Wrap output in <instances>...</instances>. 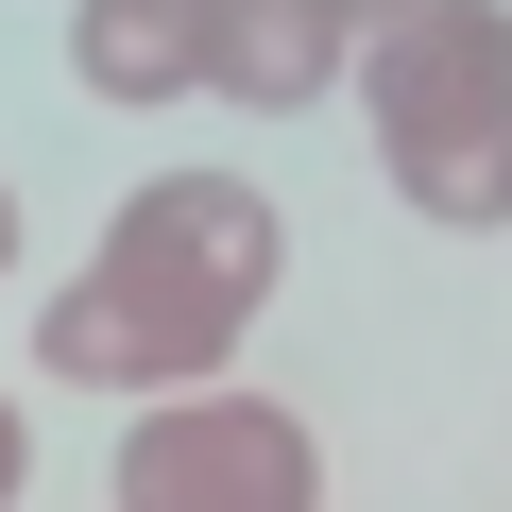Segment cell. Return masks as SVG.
I'll use <instances>...</instances> for the list:
<instances>
[{"label": "cell", "mask_w": 512, "mask_h": 512, "mask_svg": "<svg viewBox=\"0 0 512 512\" xmlns=\"http://www.w3.org/2000/svg\"><path fill=\"white\" fill-rule=\"evenodd\" d=\"M86 103H205V0H69Z\"/></svg>", "instance_id": "cell-5"}, {"label": "cell", "mask_w": 512, "mask_h": 512, "mask_svg": "<svg viewBox=\"0 0 512 512\" xmlns=\"http://www.w3.org/2000/svg\"><path fill=\"white\" fill-rule=\"evenodd\" d=\"M342 86V35L308 0H205V103H325Z\"/></svg>", "instance_id": "cell-6"}, {"label": "cell", "mask_w": 512, "mask_h": 512, "mask_svg": "<svg viewBox=\"0 0 512 512\" xmlns=\"http://www.w3.org/2000/svg\"><path fill=\"white\" fill-rule=\"evenodd\" d=\"M0 256H18V188H0Z\"/></svg>", "instance_id": "cell-9"}, {"label": "cell", "mask_w": 512, "mask_h": 512, "mask_svg": "<svg viewBox=\"0 0 512 512\" xmlns=\"http://www.w3.org/2000/svg\"><path fill=\"white\" fill-rule=\"evenodd\" d=\"M120 512H325V444L274 393H154L120 444Z\"/></svg>", "instance_id": "cell-2"}, {"label": "cell", "mask_w": 512, "mask_h": 512, "mask_svg": "<svg viewBox=\"0 0 512 512\" xmlns=\"http://www.w3.org/2000/svg\"><path fill=\"white\" fill-rule=\"evenodd\" d=\"M308 18H325V35L359 52V35H393V18H410V0H308Z\"/></svg>", "instance_id": "cell-7"}, {"label": "cell", "mask_w": 512, "mask_h": 512, "mask_svg": "<svg viewBox=\"0 0 512 512\" xmlns=\"http://www.w3.org/2000/svg\"><path fill=\"white\" fill-rule=\"evenodd\" d=\"M103 274H137V291H171L188 325H256L274 308V274H291V239H274V188H239V171H154L120 222H103Z\"/></svg>", "instance_id": "cell-3"}, {"label": "cell", "mask_w": 512, "mask_h": 512, "mask_svg": "<svg viewBox=\"0 0 512 512\" xmlns=\"http://www.w3.org/2000/svg\"><path fill=\"white\" fill-rule=\"evenodd\" d=\"M18 461H35V427H18V393H0V512H18Z\"/></svg>", "instance_id": "cell-8"}, {"label": "cell", "mask_w": 512, "mask_h": 512, "mask_svg": "<svg viewBox=\"0 0 512 512\" xmlns=\"http://www.w3.org/2000/svg\"><path fill=\"white\" fill-rule=\"evenodd\" d=\"M359 103L427 222H512V0H410L393 35H359Z\"/></svg>", "instance_id": "cell-1"}, {"label": "cell", "mask_w": 512, "mask_h": 512, "mask_svg": "<svg viewBox=\"0 0 512 512\" xmlns=\"http://www.w3.org/2000/svg\"><path fill=\"white\" fill-rule=\"evenodd\" d=\"M222 359H239L222 325H188L171 291L103 274V256H86V274H69L52 308H35V376H69V393H137V410H154V393H205Z\"/></svg>", "instance_id": "cell-4"}]
</instances>
